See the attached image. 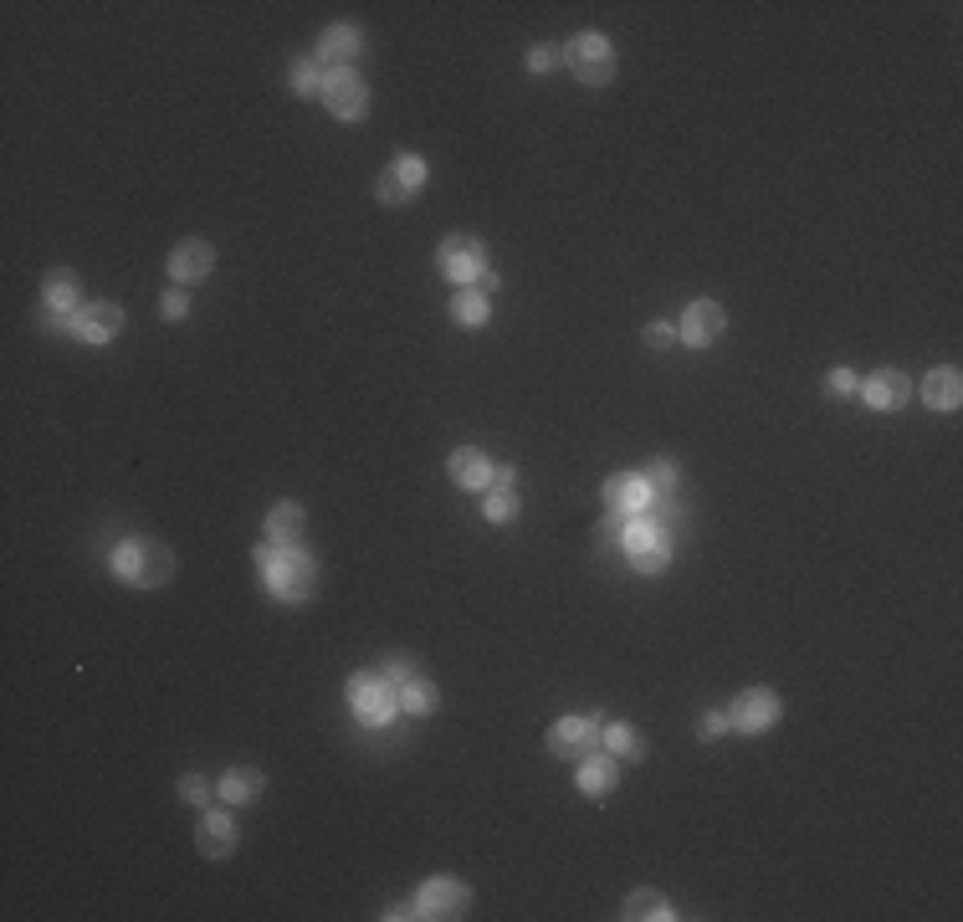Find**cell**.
<instances>
[{
	"mask_svg": "<svg viewBox=\"0 0 963 922\" xmlns=\"http://www.w3.org/2000/svg\"><path fill=\"white\" fill-rule=\"evenodd\" d=\"M256 564H262V580H267V595L282 605H303V600L318 595V559L293 549H277V544H262L256 549Z\"/></svg>",
	"mask_w": 963,
	"mask_h": 922,
	"instance_id": "cell-1",
	"label": "cell"
},
{
	"mask_svg": "<svg viewBox=\"0 0 963 922\" xmlns=\"http://www.w3.org/2000/svg\"><path fill=\"white\" fill-rule=\"evenodd\" d=\"M108 569H113L119 580L139 584V590H160V584L175 580V553L164 549V544H154V538H129V544L113 549Z\"/></svg>",
	"mask_w": 963,
	"mask_h": 922,
	"instance_id": "cell-2",
	"label": "cell"
},
{
	"mask_svg": "<svg viewBox=\"0 0 963 922\" xmlns=\"http://www.w3.org/2000/svg\"><path fill=\"white\" fill-rule=\"evenodd\" d=\"M625 559L641 569V574H661L671 564V528H661L656 513H641V518H625L621 528Z\"/></svg>",
	"mask_w": 963,
	"mask_h": 922,
	"instance_id": "cell-3",
	"label": "cell"
},
{
	"mask_svg": "<svg viewBox=\"0 0 963 922\" xmlns=\"http://www.w3.org/2000/svg\"><path fill=\"white\" fill-rule=\"evenodd\" d=\"M349 707H354V717L364 728H385L401 713V687L385 682L380 671H354L349 677Z\"/></svg>",
	"mask_w": 963,
	"mask_h": 922,
	"instance_id": "cell-4",
	"label": "cell"
},
{
	"mask_svg": "<svg viewBox=\"0 0 963 922\" xmlns=\"http://www.w3.org/2000/svg\"><path fill=\"white\" fill-rule=\"evenodd\" d=\"M563 67H569L584 88H605L610 77H615V46H610V36H600V31H579L574 42L563 46Z\"/></svg>",
	"mask_w": 963,
	"mask_h": 922,
	"instance_id": "cell-5",
	"label": "cell"
},
{
	"mask_svg": "<svg viewBox=\"0 0 963 922\" xmlns=\"http://www.w3.org/2000/svg\"><path fill=\"white\" fill-rule=\"evenodd\" d=\"M605 748V723L600 717H559L549 728V754L563 764H584Z\"/></svg>",
	"mask_w": 963,
	"mask_h": 922,
	"instance_id": "cell-6",
	"label": "cell"
},
{
	"mask_svg": "<svg viewBox=\"0 0 963 922\" xmlns=\"http://www.w3.org/2000/svg\"><path fill=\"white\" fill-rule=\"evenodd\" d=\"M436 262H441V277H451L457 287H472L488 272V241L457 231V237H446L436 246Z\"/></svg>",
	"mask_w": 963,
	"mask_h": 922,
	"instance_id": "cell-7",
	"label": "cell"
},
{
	"mask_svg": "<svg viewBox=\"0 0 963 922\" xmlns=\"http://www.w3.org/2000/svg\"><path fill=\"white\" fill-rule=\"evenodd\" d=\"M600 503H605V513H615V518H641V513L656 507V487L646 482V472H615V476H605Z\"/></svg>",
	"mask_w": 963,
	"mask_h": 922,
	"instance_id": "cell-8",
	"label": "cell"
},
{
	"mask_svg": "<svg viewBox=\"0 0 963 922\" xmlns=\"http://www.w3.org/2000/svg\"><path fill=\"white\" fill-rule=\"evenodd\" d=\"M779 713H785V702H779L774 687H748V692H738L727 702V723L738 733H769L779 723Z\"/></svg>",
	"mask_w": 963,
	"mask_h": 922,
	"instance_id": "cell-9",
	"label": "cell"
},
{
	"mask_svg": "<svg viewBox=\"0 0 963 922\" xmlns=\"http://www.w3.org/2000/svg\"><path fill=\"white\" fill-rule=\"evenodd\" d=\"M324 103L333 119L359 123L370 113V88H364V77H359L354 67H339V73H328V83H324Z\"/></svg>",
	"mask_w": 963,
	"mask_h": 922,
	"instance_id": "cell-10",
	"label": "cell"
},
{
	"mask_svg": "<svg viewBox=\"0 0 963 922\" xmlns=\"http://www.w3.org/2000/svg\"><path fill=\"white\" fill-rule=\"evenodd\" d=\"M420 185H426V160H420V154H395V160L385 164L380 185H374V195H380L385 206H411L415 195H420Z\"/></svg>",
	"mask_w": 963,
	"mask_h": 922,
	"instance_id": "cell-11",
	"label": "cell"
},
{
	"mask_svg": "<svg viewBox=\"0 0 963 922\" xmlns=\"http://www.w3.org/2000/svg\"><path fill=\"white\" fill-rule=\"evenodd\" d=\"M723 328H727V308H723V303L697 298V303H687L682 323H677V343H687V349H708V343L723 339Z\"/></svg>",
	"mask_w": 963,
	"mask_h": 922,
	"instance_id": "cell-12",
	"label": "cell"
},
{
	"mask_svg": "<svg viewBox=\"0 0 963 922\" xmlns=\"http://www.w3.org/2000/svg\"><path fill=\"white\" fill-rule=\"evenodd\" d=\"M415 908H420V918H467V908H472V887H461V881L451 877H430L420 892H415Z\"/></svg>",
	"mask_w": 963,
	"mask_h": 922,
	"instance_id": "cell-13",
	"label": "cell"
},
{
	"mask_svg": "<svg viewBox=\"0 0 963 922\" xmlns=\"http://www.w3.org/2000/svg\"><path fill=\"white\" fill-rule=\"evenodd\" d=\"M73 333L83 343H113L123 333V308L119 303H83L73 312Z\"/></svg>",
	"mask_w": 963,
	"mask_h": 922,
	"instance_id": "cell-14",
	"label": "cell"
},
{
	"mask_svg": "<svg viewBox=\"0 0 963 922\" xmlns=\"http://www.w3.org/2000/svg\"><path fill=\"white\" fill-rule=\"evenodd\" d=\"M164 267H169L175 283H206L210 272H216V246H210L206 237H185L175 252H169Z\"/></svg>",
	"mask_w": 963,
	"mask_h": 922,
	"instance_id": "cell-15",
	"label": "cell"
},
{
	"mask_svg": "<svg viewBox=\"0 0 963 922\" xmlns=\"http://www.w3.org/2000/svg\"><path fill=\"white\" fill-rule=\"evenodd\" d=\"M861 400L872 405V410H902L912 400V380L902 370H876L861 380Z\"/></svg>",
	"mask_w": 963,
	"mask_h": 922,
	"instance_id": "cell-16",
	"label": "cell"
},
{
	"mask_svg": "<svg viewBox=\"0 0 963 922\" xmlns=\"http://www.w3.org/2000/svg\"><path fill=\"white\" fill-rule=\"evenodd\" d=\"M446 472H451V482L467 492H488L492 487V476H497V467H492L488 451H477V447H457L451 451V461H446Z\"/></svg>",
	"mask_w": 963,
	"mask_h": 922,
	"instance_id": "cell-17",
	"label": "cell"
},
{
	"mask_svg": "<svg viewBox=\"0 0 963 922\" xmlns=\"http://www.w3.org/2000/svg\"><path fill=\"white\" fill-rule=\"evenodd\" d=\"M364 52V31L359 26H328L324 42H318V67H328V73H339V67H349V62Z\"/></svg>",
	"mask_w": 963,
	"mask_h": 922,
	"instance_id": "cell-18",
	"label": "cell"
},
{
	"mask_svg": "<svg viewBox=\"0 0 963 922\" xmlns=\"http://www.w3.org/2000/svg\"><path fill=\"white\" fill-rule=\"evenodd\" d=\"M241 841L237 820L226 815V810H210L206 820H200V831H195V846H200V856H210V861H221V856H231Z\"/></svg>",
	"mask_w": 963,
	"mask_h": 922,
	"instance_id": "cell-19",
	"label": "cell"
},
{
	"mask_svg": "<svg viewBox=\"0 0 963 922\" xmlns=\"http://www.w3.org/2000/svg\"><path fill=\"white\" fill-rule=\"evenodd\" d=\"M922 400H928V410H959L963 405V374L953 370V364L928 370V380H922Z\"/></svg>",
	"mask_w": 963,
	"mask_h": 922,
	"instance_id": "cell-20",
	"label": "cell"
},
{
	"mask_svg": "<svg viewBox=\"0 0 963 922\" xmlns=\"http://www.w3.org/2000/svg\"><path fill=\"white\" fill-rule=\"evenodd\" d=\"M615 784H621V769H615V759H610L605 748L579 764V789H584L590 800H605V794H615Z\"/></svg>",
	"mask_w": 963,
	"mask_h": 922,
	"instance_id": "cell-21",
	"label": "cell"
},
{
	"mask_svg": "<svg viewBox=\"0 0 963 922\" xmlns=\"http://www.w3.org/2000/svg\"><path fill=\"white\" fill-rule=\"evenodd\" d=\"M303 528H308V513H303L297 503H277L267 513V544H277V549L303 544Z\"/></svg>",
	"mask_w": 963,
	"mask_h": 922,
	"instance_id": "cell-22",
	"label": "cell"
},
{
	"mask_svg": "<svg viewBox=\"0 0 963 922\" xmlns=\"http://www.w3.org/2000/svg\"><path fill=\"white\" fill-rule=\"evenodd\" d=\"M621 918H631V922H671V918H682V912L671 908V902L656 892V887H641V892L625 897Z\"/></svg>",
	"mask_w": 963,
	"mask_h": 922,
	"instance_id": "cell-23",
	"label": "cell"
},
{
	"mask_svg": "<svg viewBox=\"0 0 963 922\" xmlns=\"http://www.w3.org/2000/svg\"><path fill=\"white\" fill-rule=\"evenodd\" d=\"M262 789H267V773L262 769H226L221 784H216V794H221L226 804H252Z\"/></svg>",
	"mask_w": 963,
	"mask_h": 922,
	"instance_id": "cell-24",
	"label": "cell"
},
{
	"mask_svg": "<svg viewBox=\"0 0 963 922\" xmlns=\"http://www.w3.org/2000/svg\"><path fill=\"white\" fill-rule=\"evenodd\" d=\"M77 298H83V283H77V272L57 267L42 277V303L57 312H77Z\"/></svg>",
	"mask_w": 963,
	"mask_h": 922,
	"instance_id": "cell-25",
	"label": "cell"
},
{
	"mask_svg": "<svg viewBox=\"0 0 963 922\" xmlns=\"http://www.w3.org/2000/svg\"><path fill=\"white\" fill-rule=\"evenodd\" d=\"M287 83H293L297 98H324V83L328 73L318 67V57H297L293 67H287Z\"/></svg>",
	"mask_w": 963,
	"mask_h": 922,
	"instance_id": "cell-26",
	"label": "cell"
},
{
	"mask_svg": "<svg viewBox=\"0 0 963 922\" xmlns=\"http://www.w3.org/2000/svg\"><path fill=\"white\" fill-rule=\"evenodd\" d=\"M451 318H457L461 328H482L492 318V303L477 293V287H461L457 298H451Z\"/></svg>",
	"mask_w": 963,
	"mask_h": 922,
	"instance_id": "cell-27",
	"label": "cell"
},
{
	"mask_svg": "<svg viewBox=\"0 0 963 922\" xmlns=\"http://www.w3.org/2000/svg\"><path fill=\"white\" fill-rule=\"evenodd\" d=\"M605 748L621 754V759H646V744H641V733L631 723H605Z\"/></svg>",
	"mask_w": 963,
	"mask_h": 922,
	"instance_id": "cell-28",
	"label": "cell"
},
{
	"mask_svg": "<svg viewBox=\"0 0 963 922\" xmlns=\"http://www.w3.org/2000/svg\"><path fill=\"white\" fill-rule=\"evenodd\" d=\"M646 482L656 487V503H677V482H682V476H677V461L671 457H656L652 467H646Z\"/></svg>",
	"mask_w": 963,
	"mask_h": 922,
	"instance_id": "cell-29",
	"label": "cell"
},
{
	"mask_svg": "<svg viewBox=\"0 0 963 922\" xmlns=\"http://www.w3.org/2000/svg\"><path fill=\"white\" fill-rule=\"evenodd\" d=\"M430 707H436V687H430L426 677H411V682L401 687V713H411V717H426Z\"/></svg>",
	"mask_w": 963,
	"mask_h": 922,
	"instance_id": "cell-30",
	"label": "cell"
},
{
	"mask_svg": "<svg viewBox=\"0 0 963 922\" xmlns=\"http://www.w3.org/2000/svg\"><path fill=\"white\" fill-rule=\"evenodd\" d=\"M482 518L488 523H507V518H518V492H488V503H482Z\"/></svg>",
	"mask_w": 963,
	"mask_h": 922,
	"instance_id": "cell-31",
	"label": "cell"
},
{
	"mask_svg": "<svg viewBox=\"0 0 963 922\" xmlns=\"http://www.w3.org/2000/svg\"><path fill=\"white\" fill-rule=\"evenodd\" d=\"M554 67H563V46L538 42L534 52H528V73H554Z\"/></svg>",
	"mask_w": 963,
	"mask_h": 922,
	"instance_id": "cell-32",
	"label": "cell"
},
{
	"mask_svg": "<svg viewBox=\"0 0 963 922\" xmlns=\"http://www.w3.org/2000/svg\"><path fill=\"white\" fill-rule=\"evenodd\" d=\"M380 677L395 682V687H405L415 677V656H385V661H380Z\"/></svg>",
	"mask_w": 963,
	"mask_h": 922,
	"instance_id": "cell-33",
	"label": "cell"
},
{
	"mask_svg": "<svg viewBox=\"0 0 963 922\" xmlns=\"http://www.w3.org/2000/svg\"><path fill=\"white\" fill-rule=\"evenodd\" d=\"M825 389H830V395H856V389H861V374H856V370H845V364H841V370H830V374H825Z\"/></svg>",
	"mask_w": 963,
	"mask_h": 922,
	"instance_id": "cell-34",
	"label": "cell"
},
{
	"mask_svg": "<svg viewBox=\"0 0 963 922\" xmlns=\"http://www.w3.org/2000/svg\"><path fill=\"white\" fill-rule=\"evenodd\" d=\"M179 800H185V804H206L210 800L206 773H185V779H179Z\"/></svg>",
	"mask_w": 963,
	"mask_h": 922,
	"instance_id": "cell-35",
	"label": "cell"
},
{
	"mask_svg": "<svg viewBox=\"0 0 963 922\" xmlns=\"http://www.w3.org/2000/svg\"><path fill=\"white\" fill-rule=\"evenodd\" d=\"M160 312L169 318V323H179V318L190 312V298H185L179 287H169V293H160Z\"/></svg>",
	"mask_w": 963,
	"mask_h": 922,
	"instance_id": "cell-36",
	"label": "cell"
},
{
	"mask_svg": "<svg viewBox=\"0 0 963 922\" xmlns=\"http://www.w3.org/2000/svg\"><path fill=\"white\" fill-rule=\"evenodd\" d=\"M36 323H42L46 333H73V312H57V308H46V303H42Z\"/></svg>",
	"mask_w": 963,
	"mask_h": 922,
	"instance_id": "cell-37",
	"label": "cell"
},
{
	"mask_svg": "<svg viewBox=\"0 0 963 922\" xmlns=\"http://www.w3.org/2000/svg\"><path fill=\"white\" fill-rule=\"evenodd\" d=\"M727 728H733V723H727V713H708L702 723H697V738H723Z\"/></svg>",
	"mask_w": 963,
	"mask_h": 922,
	"instance_id": "cell-38",
	"label": "cell"
},
{
	"mask_svg": "<svg viewBox=\"0 0 963 922\" xmlns=\"http://www.w3.org/2000/svg\"><path fill=\"white\" fill-rule=\"evenodd\" d=\"M677 343V328L671 323H652L646 328V349H671Z\"/></svg>",
	"mask_w": 963,
	"mask_h": 922,
	"instance_id": "cell-39",
	"label": "cell"
},
{
	"mask_svg": "<svg viewBox=\"0 0 963 922\" xmlns=\"http://www.w3.org/2000/svg\"><path fill=\"white\" fill-rule=\"evenodd\" d=\"M492 487H497V492H518V472H513V467H497Z\"/></svg>",
	"mask_w": 963,
	"mask_h": 922,
	"instance_id": "cell-40",
	"label": "cell"
},
{
	"mask_svg": "<svg viewBox=\"0 0 963 922\" xmlns=\"http://www.w3.org/2000/svg\"><path fill=\"white\" fill-rule=\"evenodd\" d=\"M385 918H390V922H405V918H420V908H415V902H395Z\"/></svg>",
	"mask_w": 963,
	"mask_h": 922,
	"instance_id": "cell-41",
	"label": "cell"
},
{
	"mask_svg": "<svg viewBox=\"0 0 963 922\" xmlns=\"http://www.w3.org/2000/svg\"><path fill=\"white\" fill-rule=\"evenodd\" d=\"M497 283H503L497 272H482V277H477V293H497Z\"/></svg>",
	"mask_w": 963,
	"mask_h": 922,
	"instance_id": "cell-42",
	"label": "cell"
}]
</instances>
